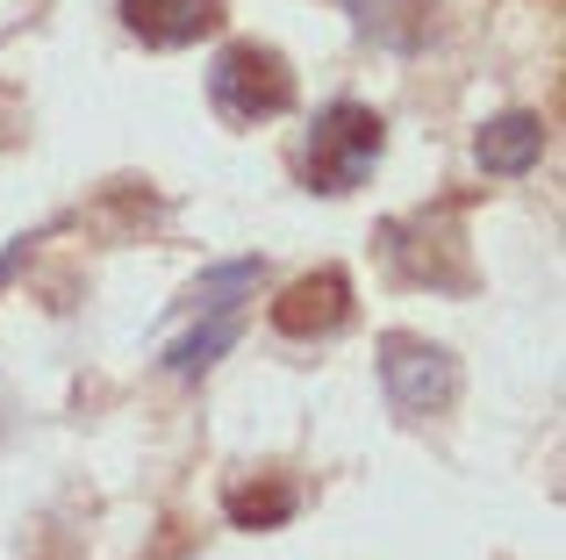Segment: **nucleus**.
Here are the masks:
<instances>
[{"label": "nucleus", "instance_id": "obj_6", "mask_svg": "<svg viewBox=\"0 0 566 560\" xmlns=\"http://www.w3.org/2000/svg\"><path fill=\"white\" fill-rule=\"evenodd\" d=\"M473 158H481V173L516 180V173H531L545 158V123L538 115H495V123L473 137Z\"/></svg>", "mask_w": 566, "mask_h": 560}, {"label": "nucleus", "instance_id": "obj_8", "mask_svg": "<svg viewBox=\"0 0 566 560\" xmlns=\"http://www.w3.org/2000/svg\"><path fill=\"white\" fill-rule=\"evenodd\" d=\"M230 345H237V309H208V323H201V331H187L180 345L166 352V374L193 381L201 366H216V360H222Z\"/></svg>", "mask_w": 566, "mask_h": 560}, {"label": "nucleus", "instance_id": "obj_10", "mask_svg": "<svg viewBox=\"0 0 566 560\" xmlns=\"http://www.w3.org/2000/svg\"><path fill=\"white\" fill-rule=\"evenodd\" d=\"M265 280V259H230V267H208L193 280V309H237V294H251Z\"/></svg>", "mask_w": 566, "mask_h": 560}, {"label": "nucleus", "instance_id": "obj_1", "mask_svg": "<svg viewBox=\"0 0 566 560\" xmlns=\"http://www.w3.org/2000/svg\"><path fill=\"white\" fill-rule=\"evenodd\" d=\"M387 152V123L374 108H359V101H331V108L316 115V129H308L302 144V180L316 187V195H352V187H366V173L380 166Z\"/></svg>", "mask_w": 566, "mask_h": 560}, {"label": "nucleus", "instance_id": "obj_3", "mask_svg": "<svg viewBox=\"0 0 566 560\" xmlns=\"http://www.w3.org/2000/svg\"><path fill=\"white\" fill-rule=\"evenodd\" d=\"M380 388L401 417H438L452 409L459 395V360L430 338H409V331H387L380 338Z\"/></svg>", "mask_w": 566, "mask_h": 560}, {"label": "nucleus", "instance_id": "obj_4", "mask_svg": "<svg viewBox=\"0 0 566 560\" xmlns=\"http://www.w3.org/2000/svg\"><path fill=\"white\" fill-rule=\"evenodd\" d=\"M345 317H352V280L337 273V267L302 273V280H294V288L273 302V331H287V338H331Z\"/></svg>", "mask_w": 566, "mask_h": 560}, {"label": "nucleus", "instance_id": "obj_11", "mask_svg": "<svg viewBox=\"0 0 566 560\" xmlns=\"http://www.w3.org/2000/svg\"><path fill=\"white\" fill-rule=\"evenodd\" d=\"M29 245H36V238H14L8 252H0V288H8V280H14V267H22V259H29Z\"/></svg>", "mask_w": 566, "mask_h": 560}, {"label": "nucleus", "instance_id": "obj_9", "mask_svg": "<svg viewBox=\"0 0 566 560\" xmlns=\"http://www.w3.org/2000/svg\"><path fill=\"white\" fill-rule=\"evenodd\" d=\"M294 504H302V496H294L287 481H259V489H230L222 496V518H230L237 532H273V525L294 518Z\"/></svg>", "mask_w": 566, "mask_h": 560}, {"label": "nucleus", "instance_id": "obj_7", "mask_svg": "<svg viewBox=\"0 0 566 560\" xmlns=\"http://www.w3.org/2000/svg\"><path fill=\"white\" fill-rule=\"evenodd\" d=\"M352 22L380 51H423L430 43V0H352Z\"/></svg>", "mask_w": 566, "mask_h": 560}, {"label": "nucleus", "instance_id": "obj_5", "mask_svg": "<svg viewBox=\"0 0 566 560\" xmlns=\"http://www.w3.org/2000/svg\"><path fill=\"white\" fill-rule=\"evenodd\" d=\"M123 22H129V37L158 43V51H180V43H201L222 22V0H123Z\"/></svg>", "mask_w": 566, "mask_h": 560}, {"label": "nucleus", "instance_id": "obj_2", "mask_svg": "<svg viewBox=\"0 0 566 560\" xmlns=\"http://www.w3.org/2000/svg\"><path fill=\"white\" fill-rule=\"evenodd\" d=\"M208 101L222 123H273L294 108V65L273 43H230L208 65Z\"/></svg>", "mask_w": 566, "mask_h": 560}]
</instances>
